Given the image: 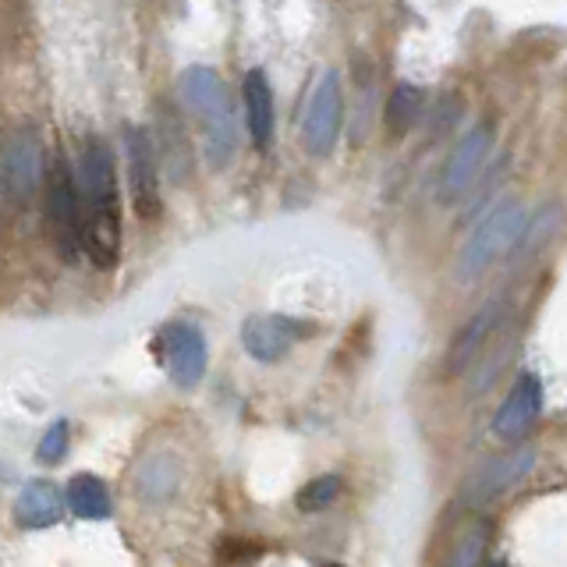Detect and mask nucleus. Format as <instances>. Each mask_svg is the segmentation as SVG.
Returning <instances> with one entry per match:
<instances>
[{"mask_svg": "<svg viewBox=\"0 0 567 567\" xmlns=\"http://www.w3.org/2000/svg\"><path fill=\"white\" fill-rule=\"evenodd\" d=\"M489 153H493V124H475L472 132L461 135V142L440 171L436 199L443 206H454V203L465 199V192L478 182V177H483Z\"/></svg>", "mask_w": 567, "mask_h": 567, "instance_id": "obj_9", "label": "nucleus"}, {"mask_svg": "<svg viewBox=\"0 0 567 567\" xmlns=\"http://www.w3.org/2000/svg\"><path fill=\"white\" fill-rule=\"evenodd\" d=\"M68 447H71V425L64 419H58L43 433L40 447H35V461L47 465V468H53V465H61V461L68 457Z\"/></svg>", "mask_w": 567, "mask_h": 567, "instance_id": "obj_22", "label": "nucleus"}, {"mask_svg": "<svg viewBox=\"0 0 567 567\" xmlns=\"http://www.w3.org/2000/svg\"><path fill=\"white\" fill-rule=\"evenodd\" d=\"M486 567H504V564H501V560H496V564H486Z\"/></svg>", "mask_w": 567, "mask_h": 567, "instance_id": "obj_23", "label": "nucleus"}, {"mask_svg": "<svg viewBox=\"0 0 567 567\" xmlns=\"http://www.w3.org/2000/svg\"><path fill=\"white\" fill-rule=\"evenodd\" d=\"M323 567H341V564H323Z\"/></svg>", "mask_w": 567, "mask_h": 567, "instance_id": "obj_24", "label": "nucleus"}, {"mask_svg": "<svg viewBox=\"0 0 567 567\" xmlns=\"http://www.w3.org/2000/svg\"><path fill=\"white\" fill-rule=\"evenodd\" d=\"M156 159H159V174H167L171 185H188L192 167H195V153H192V135L182 124V114L174 111V103H159L156 106Z\"/></svg>", "mask_w": 567, "mask_h": 567, "instance_id": "obj_13", "label": "nucleus"}, {"mask_svg": "<svg viewBox=\"0 0 567 567\" xmlns=\"http://www.w3.org/2000/svg\"><path fill=\"white\" fill-rule=\"evenodd\" d=\"M532 465H536V447H514V451H507L501 457L486 461V465L465 483L461 504H465V507H486V504H493L501 493H507L511 486H518L522 478L532 472Z\"/></svg>", "mask_w": 567, "mask_h": 567, "instance_id": "obj_12", "label": "nucleus"}, {"mask_svg": "<svg viewBox=\"0 0 567 567\" xmlns=\"http://www.w3.org/2000/svg\"><path fill=\"white\" fill-rule=\"evenodd\" d=\"M504 316H507V301H489V306L478 309L468 323L461 327V333L454 337V344L447 351V369L468 372V365L486 351V344L496 337V330H501Z\"/></svg>", "mask_w": 567, "mask_h": 567, "instance_id": "obj_15", "label": "nucleus"}, {"mask_svg": "<svg viewBox=\"0 0 567 567\" xmlns=\"http://www.w3.org/2000/svg\"><path fill=\"white\" fill-rule=\"evenodd\" d=\"M47 182V150L35 128H14L0 146V192L14 206H29Z\"/></svg>", "mask_w": 567, "mask_h": 567, "instance_id": "obj_5", "label": "nucleus"}, {"mask_svg": "<svg viewBox=\"0 0 567 567\" xmlns=\"http://www.w3.org/2000/svg\"><path fill=\"white\" fill-rule=\"evenodd\" d=\"M185 457L171 451V447H159V451H150L135 461L132 468V496L142 504V507H171L177 501V493L185 489Z\"/></svg>", "mask_w": 567, "mask_h": 567, "instance_id": "obj_10", "label": "nucleus"}, {"mask_svg": "<svg viewBox=\"0 0 567 567\" xmlns=\"http://www.w3.org/2000/svg\"><path fill=\"white\" fill-rule=\"evenodd\" d=\"M344 124V93H341V75L330 68L319 75L312 85V96L306 103V117H301V146L312 156H330L337 138H341Z\"/></svg>", "mask_w": 567, "mask_h": 567, "instance_id": "obj_8", "label": "nucleus"}, {"mask_svg": "<svg viewBox=\"0 0 567 567\" xmlns=\"http://www.w3.org/2000/svg\"><path fill=\"white\" fill-rule=\"evenodd\" d=\"M341 489H344L341 475H319V478H312V483H306L298 489L295 504H298V511H306V514H319V511H327L337 496H341Z\"/></svg>", "mask_w": 567, "mask_h": 567, "instance_id": "obj_20", "label": "nucleus"}, {"mask_svg": "<svg viewBox=\"0 0 567 567\" xmlns=\"http://www.w3.org/2000/svg\"><path fill=\"white\" fill-rule=\"evenodd\" d=\"M79 199H82V252L100 270H111L121 256V188L117 164L103 138L89 135L75 164Z\"/></svg>", "mask_w": 567, "mask_h": 567, "instance_id": "obj_1", "label": "nucleus"}, {"mask_svg": "<svg viewBox=\"0 0 567 567\" xmlns=\"http://www.w3.org/2000/svg\"><path fill=\"white\" fill-rule=\"evenodd\" d=\"M156 354H159V362H164V369H167V380L177 390H195L203 383L206 369H209L206 333L195 323H185V319H174V323L159 327Z\"/></svg>", "mask_w": 567, "mask_h": 567, "instance_id": "obj_6", "label": "nucleus"}, {"mask_svg": "<svg viewBox=\"0 0 567 567\" xmlns=\"http://www.w3.org/2000/svg\"><path fill=\"white\" fill-rule=\"evenodd\" d=\"M486 539H489V525L475 522L465 536L457 539V549L447 567H483V554H486Z\"/></svg>", "mask_w": 567, "mask_h": 567, "instance_id": "obj_21", "label": "nucleus"}, {"mask_svg": "<svg viewBox=\"0 0 567 567\" xmlns=\"http://www.w3.org/2000/svg\"><path fill=\"white\" fill-rule=\"evenodd\" d=\"M241 106H245L248 138H252L256 146L262 150L266 142L274 138V89H270V79H266V71H259V68L245 71V79H241Z\"/></svg>", "mask_w": 567, "mask_h": 567, "instance_id": "obj_17", "label": "nucleus"}, {"mask_svg": "<svg viewBox=\"0 0 567 567\" xmlns=\"http://www.w3.org/2000/svg\"><path fill=\"white\" fill-rule=\"evenodd\" d=\"M177 96H182L185 114L199 124L209 167L227 171L238 153V111L224 75L209 64H192L177 79Z\"/></svg>", "mask_w": 567, "mask_h": 567, "instance_id": "obj_2", "label": "nucleus"}, {"mask_svg": "<svg viewBox=\"0 0 567 567\" xmlns=\"http://www.w3.org/2000/svg\"><path fill=\"white\" fill-rule=\"evenodd\" d=\"M525 224H528V209L522 199H507L504 206H496L489 217L478 220L465 248L457 252V280L483 277L496 259H504L511 248L522 241Z\"/></svg>", "mask_w": 567, "mask_h": 567, "instance_id": "obj_3", "label": "nucleus"}, {"mask_svg": "<svg viewBox=\"0 0 567 567\" xmlns=\"http://www.w3.org/2000/svg\"><path fill=\"white\" fill-rule=\"evenodd\" d=\"M64 507H68L64 489L58 483H50V478H32L14 501V522L29 532H40V528L58 525Z\"/></svg>", "mask_w": 567, "mask_h": 567, "instance_id": "obj_16", "label": "nucleus"}, {"mask_svg": "<svg viewBox=\"0 0 567 567\" xmlns=\"http://www.w3.org/2000/svg\"><path fill=\"white\" fill-rule=\"evenodd\" d=\"M316 327L306 319L284 316V312H256L241 323V348L252 354L256 362L274 365L288 359L298 341H306Z\"/></svg>", "mask_w": 567, "mask_h": 567, "instance_id": "obj_11", "label": "nucleus"}, {"mask_svg": "<svg viewBox=\"0 0 567 567\" xmlns=\"http://www.w3.org/2000/svg\"><path fill=\"white\" fill-rule=\"evenodd\" d=\"M539 412H543V383L536 372H522L493 419V433L501 440H518L539 419Z\"/></svg>", "mask_w": 567, "mask_h": 567, "instance_id": "obj_14", "label": "nucleus"}, {"mask_svg": "<svg viewBox=\"0 0 567 567\" xmlns=\"http://www.w3.org/2000/svg\"><path fill=\"white\" fill-rule=\"evenodd\" d=\"M124 167H128L135 217L153 224L159 213H164V199H159V159H156L150 128L124 124Z\"/></svg>", "mask_w": 567, "mask_h": 567, "instance_id": "obj_7", "label": "nucleus"}, {"mask_svg": "<svg viewBox=\"0 0 567 567\" xmlns=\"http://www.w3.org/2000/svg\"><path fill=\"white\" fill-rule=\"evenodd\" d=\"M43 195H47V224L53 245L61 248V256L68 262H75L82 252V199H79L75 167L68 164V156L61 150H53L47 164Z\"/></svg>", "mask_w": 567, "mask_h": 567, "instance_id": "obj_4", "label": "nucleus"}, {"mask_svg": "<svg viewBox=\"0 0 567 567\" xmlns=\"http://www.w3.org/2000/svg\"><path fill=\"white\" fill-rule=\"evenodd\" d=\"M64 504L75 518L85 522H103L114 514V501H111V489L100 475L93 472H79L68 478V489H64Z\"/></svg>", "mask_w": 567, "mask_h": 567, "instance_id": "obj_18", "label": "nucleus"}, {"mask_svg": "<svg viewBox=\"0 0 567 567\" xmlns=\"http://www.w3.org/2000/svg\"><path fill=\"white\" fill-rule=\"evenodd\" d=\"M422 106H425V93L415 85V82H398L394 89H390V96H386V132L401 138L408 135L419 124L422 117Z\"/></svg>", "mask_w": 567, "mask_h": 567, "instance_id": "obj_19", "label": "nucleus"}]
</instances>
